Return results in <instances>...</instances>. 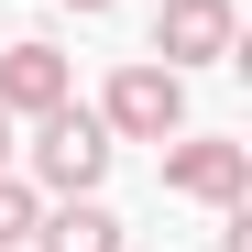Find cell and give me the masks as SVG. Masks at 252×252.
<instances>
[{"label":"cell","mask_w":252,"mask_h":252,"mask_svg":"<svg viewBox=\"0 0 252 252\" xmlns=\"http://www.w3.org/2000/svg\"><path fill=\"white\" fill-rule=\"evenodd\" d=\"M110 121L99 110H77V99H55L44 121H33V187H55V197H99V176H110Z\"/></svg>","instance_id":"1"},{"label":"cell","mask_w":252,"mask_h":252,"mask_svg":"<svg viewBox=\"0 0 252 252\" xmlns=\"http://www.w3.org/2000/svg\"><path fill=\"white\" fill-rule=\"evenodd\" d=\"M99 121H110V143H164V132H187V77L154 66V55H132V66L110 77Z\"/></svg>","instance_id":"2"},{"label":"cell","mask_w":252,"mask_h":252,"mask_svg":"<svg viewBox=\"0 0 252 252\" xmlns=\"http://www.w3.org/2000/svg\"><path fill=\"white\" fill-rule=\"evenodd\" d=\"M164 187L197 197V208H241L252 187V143H220V132H164Z\"/></svg>","instance_id":"3"},{"label":"cell","mask_w":252,"mask_h":252,"mask_svg":"<svg viewBox=\"0 0 252 252\" xmlns=\"http://www.w3.org/2000/svg\"><path fill=\"white\" fill-rule=\"evenodd\" d=\"M230 44H241V11L230 0H164V22H154V66H230Z\"/></svg>","instance_id":"4"},{"label":"cell","mask_w":252,"mask_h":252,"mask_svg":"<svg viewBox=\"0 0 252 252\" xmlns=\"http://www.w3.org/2000/svg\"><path fill=\"white\" fill-rule=\"evenodd\" d=\"M55 99H77V66L44 44V33H22V44L0 55V110H11V121H44Z\"/></svg>","instance_id":"5"},{"label":"cell","mask_w":252,"mask_h":252,"mask_svg":"<svg viewBox=\"0 0 252 252\" xmlns=\"http://www.w3.org/2000/svg\"><path fill=\"white\" fill-rule=\"evenodd\" d=\"M33 252H132V241H121V220L99 197H66L55 220H33Z\"/></svg>","instance_id":"6"},{"label":"cell","mask_w":252,"mask_h":252,"mask_svg":"<svg viewBox=\"0 0 252 252\" xmlns=\"http://www.w3.org/2000/svg\"><path fill=\"white\" fill-rule=\"evenodd\" d=\"M33 220H44V197H33L11 164H0V252H22V241H33Z\"/></svg>","instance_id":"7"},{"label":"cell","mask_w":252,"mask_h":252,"mask_svg":"<svg viewBox=\"0 0 252 252\" xmlns=\"http://www.w3.org/2000/svg\"><path fill=\"white\" fill-rule=\"evenodd\" d=\"M0 164H11V110H0Z\"/></svg>","instance_id":"8"},{"label":"cell","mask_w":252,"mask_h":252,"mask_svg":"<svg viewBox=\"0 0 252 252\" xmlns=\"http://www.w3.org/2000/svg\"><path fill=\"white\" fill-rule=\"evenodd\" d=\"M66 11H110V0H66Z\"/></svg>","instance_id":"9"}]
</instances>
